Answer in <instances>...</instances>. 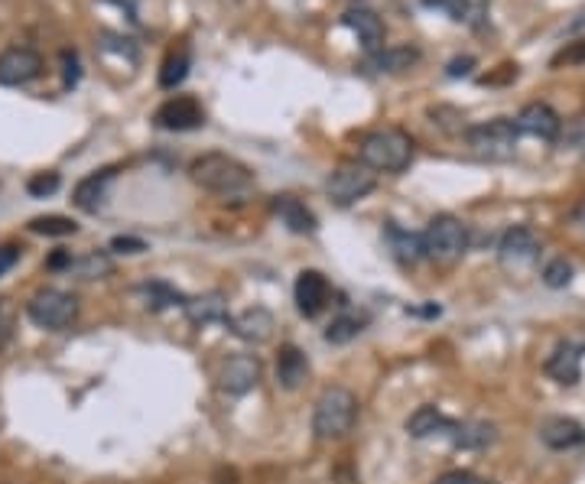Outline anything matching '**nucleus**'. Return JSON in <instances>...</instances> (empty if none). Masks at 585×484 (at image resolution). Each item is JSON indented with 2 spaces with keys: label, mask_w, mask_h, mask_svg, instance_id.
<instances>
[{
  "label": "nucleus",
  "mask_w": 585,
  "mask_h": 484,
  "mask_svg": "<svg viewBox=\"0 0 585 484\" xmlns=\"http://www.w3.org/2000/svg\"><path fill=\"white\" fill-rule=\"evenodd\" d=\"M218 381H221V390H225V394L241 397V394H247V390L257 387V381H260V361L254 355H234V358L225 361V368H221Z\"/></svg>",
  "instance_id": "nucleus-11"
},
{
  "label": "nucleus",
  "mask_w": 585,
  "mask_h": 484,
  "mask_svg": "<svg viewBox=\"0 0 585 484\" xmlns=\"http://www.w3.org/2000/svg\"><path fill=\"white\" fill-rule=\"evenodd\" d=\"M546 374L553 377L556 384H579V377H582V345L576 342H566V345H559L550 361H546Z\"/></svg>",
  "instance_id": "nucleus-17"
},
{
  "label": "nucleus",
  "mask_w": 585,
  "mask_h": 484,
  "mask_svg": "<svg viewBox=\"0 0 585 484\" xmlns=\"http://www.w3.org/2000/svg\"><path fill=\"white\" fill-rule=\"evenodd\" d=\"M572 280V264L563 257H556L550 260V264L543 267V283L550 286V290H563V286H569Z\"/></svg>",
  "instance_id": "nucleus-34"
},
{
  "label": "nucleus",
  "mask_w": 585,
  "mask_h": 484,
  "mask_svg": "<svg viewBox=\"0 0 585 484\" xmlns=\"http://www.w3.org/2000/svg\"><path fill=\"white\" fill-rule=\"evenodd\" d=\"M189 176L195 186H202L215 195H241L254 186L251 166H244L228 153H205L199 160H192Z\"/></svg>",
  "instance_id": "nucleus-2"
},
{
  "label": "nucleus",
  "mask_w": 585,
  "mask_h": 484,
  "mask_svg": "<svg viewBox=\"0 0 585 484\" xmlns=\"http://www.w3.org/2000/svg\"><path fill=\"white\" fill-rule=\"evenodd\" d=\"M342 20H345L348 30L361 39V46H364V52H368V56H377V52L384 49V36H387V30H384V20L377 17L374 10L355 7V10H348Z\"/></svg>",
  "instance_id": "nucleus-14"
},
{
  "label": "nucleus",
  "mask_w": 585,
  "mask_h": 484,
  "mask_svg": "<svg viewBox=\"0 0 585 484\" xmlns=\"http://www.w3.org/2000/svg\"><path fill=\"white\" fill-rule=\"evenodd\" d=\"M273 215H277L293 234H316L319 228L316 215H312L299 199H293V195H277V199H273Z\"/></svg>",
  "instance_id": "nucleus-19"
},
{
  "label": "nucleus",
  "mask_w": 585,
  "mask_h": 484,
  "mask_svg": "<svg viewBox=\"0 0 585 484\" xmlns=\"http://www.w3.org/2000/svg\"><path fill=\"white\" fill-rule=\"evenodd\" d=\"M452 429V420H446L436 407H420L410 413L407 420V433L413 439H426V436H436V433H449Z\"/></svg>",
  "instance_id": "nucleus-22"
},
{
  "label": "nucleus",
  "mask_w": 585,
  "mask_h": 484,
  "mask_svg": "<svg viewBox=\"0 0 585 484\" xmlns=\"http://www.w3.org/2000/svg\"><path fill=\"white\" fill-rule=\"evenodd\" d=\"M436 484H494V481H485V478H478L472 472H449V475H442Z\"/></svg>",
  "instance_id": "nucleus-38"
},
{
  "label": "nucleus",
  "mask_w": 585,
  "mask_h": 484,
  "mask_svg": "<svg viewBox=\"0 0 585 484\" xmlns=\"http://www.w3.org/2000/svg\"><path fill=\"white\" fill-rule=\"evenodd\" d=\"M309 377V361L296 345H283L277 355V384L283 390H296L303 387V381Z\"/></svg>",
  "instance_id": "nucleus-20"
},
{
  "label": "nucleus",
  "mask_w": 585,
  "mask_h": 484,
  "mask_svg": "<svg viewBox=\"0 0 585 484\" xmlns=\"http://www.w3.org/2000/svg\"><path fill=\"white\" fill-rule=\"evenodd\" d=\"M111 251H114V254H143V251H147V241H140V238H124V234H121V238H114V241H111Z\"/></svg>",
  "instance_id": "nucleus-36"
},
{
  "label": "nucleus",
  "mask_w": 585,
  "mask_h": 484,
  "mask_svg": "<svg viewBox=\"0 0 585 484\" xmlns=\"http://www.w3.org/2000/svg\"><path fill=\"white\" fill-rule=\"evenodd\" d=\"M358 420V397L348 387H325L312 410V433L319 439H342Z\"/></svg>",
  "instance_id": "nucleus-3"
},
{
  "label": "nucleus",
  "mask_w": 585,
  "mask_h": 484,
  "mask_svg": "<svg viewBox=\"0 0 585 484\" xmlns=\"http://www.w3.org/2000/svg\"><path fill=\"white\" fill-rule=\"evenodd\" d=\"M472 65H475V59H472V56H462V59H452V62H449V69H446V75H449V78H459V75H468V72H472Z\"/></svg>",
  "instance_id": "nucleus-40"
},
{
  "label": "nucleus",
  "mask_w": 585,
  "mask_h": 484,
  "mask_svg": "<svg viewBox=\"0 0 585 484\" xmlns=\"http://www.w3.org/2000/svg\"><path fill=\"white\" fill-rule=\"evenodd\" d=\"M13 325H17V306H13L10 299H0V348L10 342Z\"/></svg>",
  "instance_id": "nucleus-35"
},
{
  "label": "nucleus",
  "mask_w": 585,
  "mask_h": 484,
  "mask_svg": "<svg viewBox=\"0 0 585 484\" xmlns=\"http://www.w3.org/2000/svg\"><path fill=\"white\" fill-rule=\"evenodd\" d=\"M572 62V59H585V39H582V46L579 49H572V52H559V56H556V62Z\"/></svg>",
  "instance_id": "nucleus-43"
},
{
  "label": "nucleus",
  "mask_w": 585,
  "mask_h": 484,
  "mask_svg": "<svg viewBox=\"0 0 585 484\" xmlns=\"http://www.w3.org/2000/svg\"><path fill=\"white\" fill-rule=\"evenodd\" d=\"M426 7H436L442 13H449V20L455 23H468L475 20V13L481 10L478 4H472V0H423Z\"/></svg>",
  "instance_id": "nucleus-31"
},
{
  "label": "nucleus",
  "mask_w": 585,
  "mask_h": 484,
  "mask_svg": "<svg viewBox=\"0 0 585 484\" xmlns=\"http://www.w3.org/2000/svg\"><path fill=\"white\" fill-rule=\"evenodd\" d=\"M43 72V56H39L36 49H26V46H13L7 52H0V85H26L39 78Z\"/></svg>",
  "instance_id": "nucleus-9"
},
{
  "label": "nucleus",
  "mask_w": 585,
  "mask_h": 484,
  "mask_svg": "<svg viewBox=\"0 0 585 484\" xmlns=\"http://www.w3.org/2000/svg\"><path fill=\"white\" fill-rule=\"evenodd\" d=\"M449 439H452V446H459V449H485L494 442V426L491 423H452Z\"/></svg>",
  "instance_id": "nucleus-23"
},
{
  "label": "nucleus",
  "mask_w": 585,
  "mask_h": 484,
  "mask_svg": "<svg viewBox=\"0 0 585 484\" xmlns=\"http://www.w3.org/2000/svg\"><path fill=\"white\" fill-rule=\"evenodd\" d=\"M517 127L514 121H488V124H478V127H468L465 130V143L468 150L485 156V160H507V156H514L517 150Z\"/></svg>",
  "instance_id": "nucleus-5"
},
{
  "label": "nucleus",
  "mask_w": 585,
  "mask_h": 484,
  "mask_svg": "<svg viewBox=\"0 0 585 484\" xmlns=\"http://www.w3.org/2000/svg\"><path fill=\"white\" fill-rule=\"evenodd\" d=\"M111 270H114V260L104 251H88L82 257H72V264H69V273L75 280H101V277H108Z\"/></svg>",
  "instance_id": "nucleus-26"
},
{
  "label": "nucleus",
  "mask_w": 585,
  "mask_h": 484,
  "mask_svg": "<svg viewBox=\"0 0 585 484\" xmlns=\"http://www.w3.org/2000/svg\"><path fill=\"white\" fill-rule=\"evenodd\" d=\"M212 481L215 484H238V472H234V468H218Z\"/></svg>",
  "instance_id": "nucleus-42"
},
{
  "label": "nucleus",
  "mask_w": 585,
  "mask_h": 484,
  "mask_svg": "<svg viewBox=\"0 0 585 484\" xmlns=\"http://www.w3.org/2000/svg\"><path fill=\"white\" fill-rule=\"evenodd\" d=\"M374 186H377V173L355 160V163H338L332 169L329 182H325V192H329V199L335 205L345 208V205L361 202L364 195L374 192Z\"/></svg>",
  "instance_id": "nucleus-6"
},
{
  "label": "nucleus",
  "mask_w": 585,
  "mask_h": 484,
  "mask_svg": "<svg viewBox=\"0 0 585 484\" xmlns=\"http://www.w3.org/2000/svg\"><path fill=\"white\" fill-rule=\"evenodd\" d=\"M137 293L143 296V303H147V309H166V306H186V296H182L179 290H173L169 283L163 280H150L137 286Z\"/></svg>",
  "instance_id": "nucleus-27"
},
{
  "label": "nucleus",
  "mask_w": 585,
  "mask_h": 484,
  "mask_svg": "<svg viewBox=\"0 0 585 484\" xmlns=\"http://www.w3.org/2000/svg\"><path fill=\"white\" fill-rule=\"evenodd\" d=\"M231 325V332L244 338V342H251V345H264L273 338V329H277V322H273V312L264 309V306H254V309H244L238 312V316H231L228 319Z\"/></svg>",
  "instance_id": "nucleus-12"
},
{
  "label": "nucleus",
  "mask_w": 585,
  "mask_h": 484,
  "mask_svg": "<svg viewBox=\"0 0 585 484\" xmlns=\"http://www.w3.org/2000/svg\"><path fill=\"white\" fill-rule=\"evenodd\" d=\"M498 254H501V264L504 267H527V264H533V260H537L540 241H537V234H533L530 228H511L501 238Z\"/></svg>",
  "instance_id": "nucleus-15"
},
{
  "label": "nucleus",
  "mask_w": 585,
  "mask_h": 484,
  "mask_svg": "<svg viewBox=\"0 0 585 484\" xmlns=\"http://www.w3.org/2000/svg\"><path fill=\"white\" fill-rule=\"evenodd\" d=\"M468 247V228L455 215H436L423 231V257H433L439 264L459 260Z\"/></svg>",
  "instance_id": "nucleus-4"
},
{
  "label": "nucleus",
  "mask_w": 585,
  "mask_h": 484,
  "mask_svg": "<svg viewBox=\"0 0 585 484\" xmlns=\"http://www.w3.org/2000/svg\"><path fill=\"white\" fill-rule=\"evenodd\" d=\"M117 176V169L108 166V169H98V173H91L85 176L82 182L75 186V195H72V202L82 208V212H98V208L104 205V199H108V186L114 182Z\"/></svg>",
  "instance_id": "nucleus-16"
},
{
  "label": "nucleus",
  "mask_w": 585,
  "mask_h": 484,
  "mask_svg": "<svg viewBox=\"0 0 585 484\" xmlns=\"http://www.w3.org/2000/svg\"><path fill=\"white\" fill-rule=\"evenodd\" d=\"M17 260H20V247L17 244H4V247H0V277H4L7 270L17 267Z\"/></svg>",
  "instance_id": "nucleus-37"
},
{
  "label": "nucleus",
  "mask_w": 585,
  "mask_h": 484,
  "mask_svg": "<svg viewBox=\"0 0 585 484\" xmlns=\"http://www.w3.org/2000/svg\"><path fill=\"white\" fill-rule=\"evenodd\" d=\"M429 117H433V124H439L446 134H462L465 130V114L455 111V108H446V104H436V108H429Z\"/></svg>",
  "instance_id": "nucleus-33"
},
{
  "label": "nucleus",
  "mask_w": 585,
  "mask_h": 484,
  "mask_svg": "<svg viewBox=\"0 0 585 484\" xmlns=\"http://www.w3.org/2000/svg\"><path fill=\"white\" fill-rule=\"evenodd\" d=\"M540 439H543V446L563 452V449L582 446V442H585V429L576 420H569V416H553V420H546L540 426Z\"/></svg>",
  "instance_id": "nucleus-18"
},
{
  "label": "nucleus",
  "mask_w": 585,
  "mask_h": 484,
  "mask_svg": "<svg viewBox=\"0 0 585 484\" xmlns=\"http://www.w3.org/2000/svg\"><path fill=\"white\" fill-rule=\"evenodd\" d=\"M69 264H72V254L69 251H56V254L46 260L49 270H69Z\"/></svg>",
  "instance_id": "nucleus-41"
},
{
  "label": "nucleus",
  "mask_w": 585,
  "mask_h": 484,
  "mask_svg": "<svg viewBox=\"0 0 585 484\" xmlns=\"http://www.w3.org/2000/svg\"><path fill=\"white\" fill-rule=\"evenodd\" d=\"M358 163L374 173H403L413 163V137L400 127L368 130L358 143Z\"/></svg>",
  "instance_id": "nucleus-1"
},
{
  "label": "nucleus",
  "mask_w": 585,
  "mask_h": 484,
  "mask_svg": "<svg viewBox=\"0 0 585 484\" xmlns=\"http://www.w3.org/2000/svg\"><path fill=\"white\" fill-rule=\"evenodd\" d=\"M26 316H30L39 329L59 332L65 325H72L78 316V299L62 290H39L30 303H26Z\"/></svg>",
  "instance_id": "nucleus-7"
},
{
  "label": "nucleus",
  "mask_w": 585,
  "mask_h": 484,
  "mask_svg": "<svg viewBox=\"0 0 585 484\" xmlns=\"http://www.w3.org/2000/svg\"><path fill=\"white\" fill-rule=\"evenodd\" d=\"M59 186H62V176L59 173H36V176H30L26 179V192L33 195V199H49V195H56L59 192Z\"/></svg>",
  "instance_id": "nucleus-32"
},
{
  "label": "nucleus",
  "mask_w": 585,
  "mask_h": 484,
  "mask_svg": "<svg viewBox=\"0 0 585 484\" xmlns=\"http://www.w3.org/2000/svg\"><path fill=\"white\" fill-rule=\"evenodd\" d=\"M186 316L195 322V325H208V322H228V303L221 293H205V296H195V299H186Z\"/></svg>",
  "instance_id": "nucleus-21"
},
{
  "label": "nucleus",
  "mask_w": 585,
  "mask_h": 484,
  "mask_svg": "<svg viewBox=\"0 0 585 484\" xmlns=\"http://www.w3.org/2000/svg\"><path fill=\"white\" fill-rule=\"evenodd\" d=\"M387 244H390V251H394V257L400 260V264H416V260L423 257V238H416V234L397 228L394 221L387 225Z\"/></svg>",
  "instance_id": "nucleus-25"
},
{
  "label": "nucleus",
  "mask_w": 585,
  "mask_h": 484,
  "mask_svg": "<svg viewBox=\"0 0 585 484\" xmlns=\"http://www.w3.org/2000/svg\"><path fill=\"white\" fill-rule=\"evenodd\" d=\"M189 65H192V56H189V49H186V46L176 49V52H169L166 62H163V69H160V88L173 91L176 85L186 82Z\"/></svg>",
  "instance_id": "nucleus-28"
},
{
  "label": "nucleus",
  "mask_w": 585,
  "mask_h": 484,
  "mask_svg": "<svg viewBox=\"0 0 585 484\" xmlns=\"http://www.w3.org/2000/svg\"><path fill=\"white\" fill-rule=\"evenodd\" d=\"M33 234H46V238H69V234L78 231V225L65 215H39L30 221Z\"/></svg>",
  "instance_id": "nucleus-30"
},
{
  "label": "nucleus",
  "mask_w": 585,
  "mask_h": 484,
  "mask_svg": "<svg viewBox=\"0 0 585 484\" xmlns=\"http://www.w3.org/2000/svg\"><path fill=\"white\" fill-rule=\"evenodd\" d=\"M293 296H296V309L303 312L306 319H316L319 312L329 306V299H332V286H329V280L322 277L319 270H303L296 277V290H293Z\"/></svg>",
  "instance_id": "nucleus-10"
},
{
  "label": "nucleus",
  "mask_w": 585,
  "mask_h": 484,
  "mask_svg": "<svg viewBox=\"0 0 585 484\" xmlns=\"http://www.w3.org/2000/svg\"><path fill=\"white\" fill-rule=\"evenodd\" d=\"M416 62H420V49H413V46L381 49L377 56H371V65H374V69H377V72H390V75L407 72V69H413Z\"/></svg>",
  "instance_id": "nucleus-24"
},
{
  "label": "nucleus",
  "mask_w": 585,
  "mask_h": 484,
  "mask_svg": "<svg viewBox=\"0 0 585 484\" xmlns=\"http://www.w3.org/2000/svg\"><path fill=\"white\" fill-rule=\"evenodd\" d=\"M62 62H65V88H72L78 82V56L75 52H62Z\"/></svg>",
  "instance_id": "nucleus-39"
},
{
  "label": "nucleus",
  "mask_w": 585,
  "mask_h": 484,
  "mask_svg": "<svg viewBox=\"0 0 585 484\" xmlns=\"http://www.w3.org/2000/svg\"><path fill=\"white\" fill-rule=\"evenodd\" d=\"M514 127H517V134H527V137H537V140H553L559 134V114L550 108V104L533 101L514 117Z\"/></svg>",
  "instance_id": "nucleus-13"
},
{
  "label": "nucleus",
  "mask_w": 585,
  "mask_h": 484,
  "mask_svg": "<svg viewBox=\"0 0 585 484\" xmlns=\"http://www.w3.org/2000/svg\"><path fill=\"white\" fill-rule=\"evenodd\" d=\"M153 124L160 130H173V134H182V130H199L205 124V108L192 95H176L156 108Z\"/></svg>",
  "instance_id": "nucleus-8"
},
{
  "label": "nucleus",
  "mask_w": 585,
  "mask_h": 484,
  "mask_svg": "<svg viewBox=\"0 0 585 484\" xmlns=\"http://www.w3.org/2000/svg\"><path fill=\"white\" fill-rule=\"evenodd\" d=\"M361 332H364V316H351V312H345V316L332 319V325L325 329V342L348 345L351 338H358Z\"/></svg>",
  "instance_id": "nucleus-29"
}]
</instances>
